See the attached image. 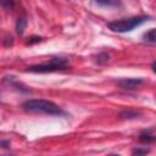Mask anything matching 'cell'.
Instances as JSON below:
<instances>
[{
    "instance_id": "cell-12",
    "label": "cell",
    "mask_w": 156,
    "mask_h": 156,
    "mask_svg": "<svg viewBox=\"0 0 156 156\" xmlns=\"http://www.w3.org/2000/svg\"><path fill=\"white\" fill-rule=\"evenodd\" d=\"M41 40H43V38H40V37H30V38H28L27 44H28V45H32V44L39 43V41H41Z\"/></svg>"
},
{
    "instance_id": "cell-9",
    "label": "cell",
    "mask_w": 156,
    "mask_h": 156,
    "mask_svg": "<svg viewBox=\"0 0 156 156\" xmlns=\"http://www.w3.org/2000/svg\"><path fill=\"white\" fill-rule=\"evenodd\" d=\"M138 116H140V112L134 111V110H124L119 113L121 118H135Z\"/></svg>"
},
{
    "instance_id": "cell-14",
    "label": "cell",
    "mask_w": 156,
    "mask_h": 156,
    "mask_svg": "<svg viewBox=\"0 0 156 156\" xmlns=\"http://www.w3.org/2000/svg\"><path fill=\"white\" fill-rule=\"evenodd\" d=\"M1 146H2V147H7V146H10V141L1 140Z\"/></svg>"
},
{
    "instance_id": "cell-6",
    "label": "cell",
    "mask_w": 156,
    "mask_h": 156,
    "mask_svg": "<svg viewBox=\"0 0 156 156\" xmlns=\"http://www.w3.org/2000/svg\"><path fill=\"white\" fill-rule=\"evenodd\" d=\"M95 2L104 7H117L121 5V0H95Z\"/></svg>"
},
{
    "instance_id": "cell-3",
    "label": "cell",
    "mask_w": 156,
    "mask_h": 156,
    "mask_svg": "<svg viewBox=\"0 0 156 156\" xmlns=\"http://www.w3.org/2000/svg\"><path fill=\"white\" fill-rule=\"evenodd\" d=\"M67 60L61 58V57H54L49 62L40 63V65H34L28 67L27 71L34 72V73H49V72H56V71H62L67 68Z\"/></svg>"
},
{
    "instance_id": "cell-1",
    "label": "cell",
    "mask_w": 156,
    "mask_h": 156,
    "mask_svg": "<svg viewBox=\"0 0 156 156\" xmlns=\"http://www.w3.org/2000/svg\"><path fill=\"white\" fill-rule=\"evenodd\" d=\"M22 108L32 113H45L50 116H63L65 112L55 102L43 99H32L22 104Z\"/></svg>"
},
{
    "instance_id": "cell-13",
    "label": "cell",
    "mask_w": 156,
    "mask_h": 156,
    "mask_svg": "<svg viewBox=\"0 0 156 156\" xmlns=\"http://www.w3.org/2000/svg\"><path fill=\"white\" fill-rule=\"evenodd\" d=\"M149 152V149H134L133 150V155H145Z\"/></svg>"
},
{
    "instance_id": "cell-5",
    "label": "cell",
    "mask_w": 156,
    "mask_h": 156,
    "mask_svg": "<svg viewBox=\"0 0 156 156\" xmlns=\"http://www.w3.org/2000/svg\"><path fill=\"white\" fill-rule=\"evenodd\" d=\"M139 141L143 144H150V143L156 141V136L150 130H143L139 134Z\"/></svg>"
},
{
    "instance_id": "cell-8",
    "label": "cell",
    "mask_w": 156,
    "mask_h": 156,
    "mask_svg": "<svg viewBox=\"0 0 156 156\" xmlns=\"http://www.w3.org/2000/svg\"><path fill=\"white\" fill-rule=\"evenodd\" d=\"M144 40L147 41V43H154L156 44V28H152L150 30H147L144 35H143Z\"/></svg>"
},
{
    "instance_id": "cell-15",
    "label": "cell",
    "mask_w": 156,
    "mask_h": 156,
    "mask_svg": "<svg viewBox=\"0 0 156 156\" xmlns=\"http://www.w3.org/2000/svg\"><path fill=\"white\" fill-rule=\"evenodd\" d=\"M151 67H152V71H154V72L156 73V61H155V62L152 63V66H151Z\"/></svg>"
},
{
    "instance_id": "cell-2",
    "label": "cell",
    "mask_w": 156,
    "mask_h": 156,
    "mask_svg": "<svg viewBox=\"0 0 156 156\" xmlns=\"http://www.w3.org/2000/svg\"><path fill=\"white\" fill-rule=\"evenodd\" d=\"M149 20V16H133V17H128V18H122V20H117L113 22H110L107 26L112 32H117V33H126V32H130L133 30L135 27L143 24L144 22H146Z\"/></svg>"
},
{
    "instance_id": "cell-7",
    "label": "cell",
    "mask_w": 156,
    "mask_h": 156,
    "mask_svg": "<svg viewBox=\"0 0 156 156\" xmlns=\"http://www.w3.org/2000/svg\"><path fill=\"white\" fill-rule=\"evenodd\" d=\"M26 26H27V20L24 16H21L17 18V22H16V32L21 35L23 34L24 29H26Z\"/></svg>"
},
{
    "instance_id": "cell-11",
    "label": "cell",
    "mask_w": 156,
    "mask_h": 156,
    "mask_svg": "<svg viewBox=\"0 0 156 156\" xmlns=\"http://www.w3.org/2000/svg\"><path fill=\"white\" fill-rule=\"evenodd\" d=\"M107 61H108V55L105 54V52H101V54H99V55L96 56V62H98L99 65H102V63H105V62H107Z\"/></svg>"
},
{
    "instance_id": "cell-4",
    "label": "cell",
    "mask_w": 156,
    "mask_h": 156,
    "mask_svg": "<svg viewBox=\"0 0 156 156\" xmlns=\"http://www.w3.org/2000/svg\"><path fill=\"white\" fill-rule=\"evenodd\" d=\"M144 83V80L141 78H123V79H119L117 80V84L124 89V90H133V89H136L139 88L141 84Z\"/></svg>"
},
{
    "instance_id": "cell-10",
    "label": "cell",
    "mask_w": 156,
    "mask_h": 156,
    "mask_svg": "<svg viewBox=\"0 0 156 156\" xmlns=\"http://www.w3.org/2000/svg\"><path fill=\"white\" fill-rule=\"evenodd\" d=\"M1 6L6 11H11L15 7V2H13V0H1Z\"/></svg>"
}]
</instances>
